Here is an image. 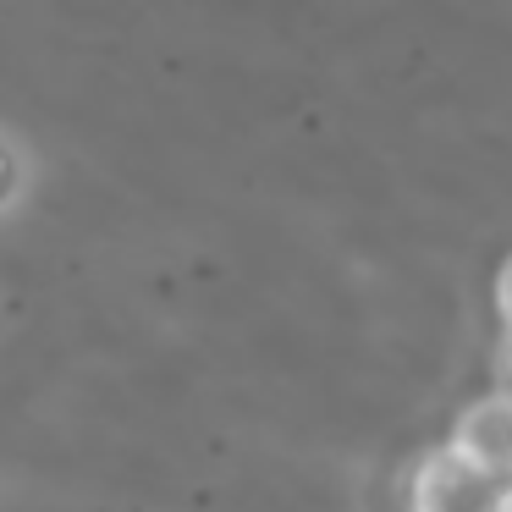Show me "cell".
Instances as JSON below:
<instances>
[{"mask_svg": "<svg viewBox=\"0 0 512 512\" xmlns=\"http://www.w3.org/2000/svg\"><path fill=\"white\" fill-rule=\"evenodd\" d=\"M446 446H452L468 468H479L485 479L507 485L512 479V386H496V391L468 402L452 419Z\"/></svg>", "mask_w": 512, "mask_h": 512, "instance_id": "1", "label": "cell"}, {"mask_svg": "<svg viewBox=\"0 0 512 512\" xmlns=\"http://www.w3.org/2000/svg\"><path fill=\"white\" fill-rule=\"evenodd\" d=\"M496 314H501V325H507V342H512V254L501 259V270H496Z\"/></svg>", "mask_w": 512, "mask_h": 512, "instance_id": "3", "label": "cell"}, {"mask_svg": "<svg viewBox=\"0 0 512 512\" xmlns=\"http://www.w3.org/2000/svg\"><path fill=\"white\" fill-rule=\"evenodd\" d=\"M496 479H485L479 468H468L452 446H435L408 485V512H496Z\"/></svg>", "mask_w": 512, "mask_h": 512, "instance_id": "2", "label": "cell"}]
</instances>
